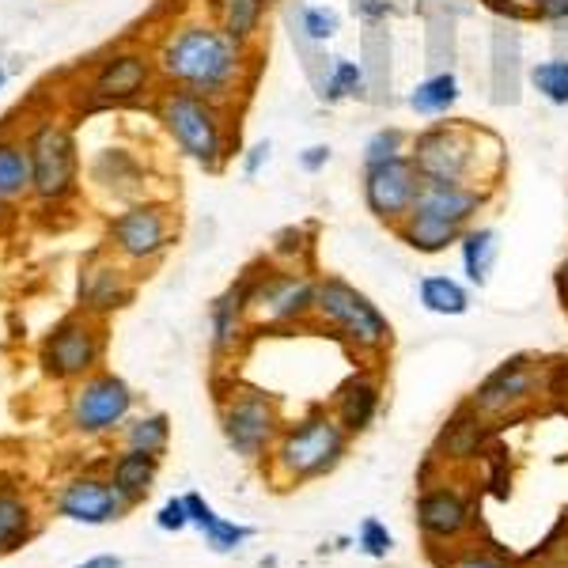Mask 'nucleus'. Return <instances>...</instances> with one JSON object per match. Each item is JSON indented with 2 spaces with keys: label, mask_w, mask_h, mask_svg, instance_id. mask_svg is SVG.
Instances as JSON below:
<instances>
[{
  "label": "nucleus",
  "mask_w": 568,
  "mask_h": 568,
  "mask_svg": "<svg viewBox=\"0 0 568 568\" xmlns=\"http://www.w3.org/2000/svg\"><path fill=\"white\" fill-rule=\"evenodd\" d=\"M246 69H251V50L216 23L179 27L155 53V72L168 80V88L194 91L213 103H227L232 95H240Z\"/></svg>",
  "instance_id": "1"
},
{
  "label": "nucleus",
  "mask_w": 568,
  "mask_h": 568,
  "mask_svg": "<svg viewBox=\"0 0 568 568\" xmlns=\"http://www.w3.org/2000/svg\"><path fill=\"white\" fill-rule=\"evenodd\" d=\"M493 133L470 122H433L409 141V160L425 182H470V186H497V171L485 160L504 163L500 144L485 152L481 144Z\"/></svg>",
  "instance_id": "2"
},
{
  "label": "nucleus",
  "mask_w": 568,
  "mask_h": 568,
  "mask_svg": "<svg viewBox=\"0 0 568 568\" xmlns=\"http://www.w3.org/2000/svg\"><path fill=\"white\" fill-rule=\"evenodd\" d=\"M349 452V433L334 414L311 409L304 420L284 428L270 452V478L281 485H304L334 470Z\"/></svg>",
  "instance_id": "3"
},
{
  "label": "nucleus",
  "mask_w": 568,
  "mask_h": 568,
  "mask_svg": "<svg viewBox=\"0 0 568 568\" xmlns=\"http://www.w3.org/2000/svg\"><path fill=\"white\" fill-rule=\"evenodd\" d=\"M160 122L171 133V141L179 144L182 155L197 163L205 171H220L227 160V114L224 103H213L194 91L168 88L160 95Z\"/></svg>",
  "instance_id": "4"
},
{
  "label": "nucleus",
  "mask_w": 568,
  "mask_h": 568,
  "mask_svg": "<svg viewBox=\"0 0 568 568\" xmlns=\"http://www.w3.org/2000/svg\"><path fill=\"white\" fill-rule=\"evenodd\" d=\"M315 318L353 345L356 353L379 356L390 349L394 329L379 307L356 284L342 277H315Z\"/></svg>",
  "instance_id": "5"
},
{
  "label": "nucleus",
  "mask_w": 568,
  "mask_h": 568,
  "mask_svg": "<svg viewBox=\"0 0 568 568\" xmlns=\"http://www.w3.org/2000/svg\"><path fill=\"white\" fill-rule=\"evenodd\" d=\"M220 425H224V439L235 455L243 459H262L273 452L281 428V414L265 390L240 387L235 383L232 394H220Z\"/></svg>",
  "instance_id": "6"
},
{
  "label": "nucleus",
  "mask_w": 568,
  "mask_h": 568,
  "mask_svg": "<svg viewBox=\"0 0 568 568\" xmlns=\"http://www.w3.org/2000/svg\"><path fill=\"white\" fill-rule=\"evenodd\" d=\"M251 311L270 326H296L315 315V277L288 265H265L262 273H246Z\"/></svg>",
  "instance_id": "7"
},
{
  "label": "nucleus",
  "mask_w": 568,
  "mask_h": 568,
  "mask_svg": "<svg viewBox=\"0 0 568 568\" xmlns=\"http://www.w3.org/2000/svg\"><path fill=\"white\" fill-rule=\"evenodd\" d=\"M39 361L50 379L80 383L103 361V329H99L95 315H69L45 334Z\"/></svg>",
  "instance_id": "8"
},
{
  "label": "nucleus",
  "mask_w": 568,
  "mask_h": 568,
  "mask_svg": "<svg viewBox=\"0 0 568 568\" xmlns=\"http://www.w3.org/2000/svg\"><path fill=\"white\" fill-rule=\"evenodd\" d=\"M133 390L114 372H91L77 383L69 402V425L84 436H106L130 420Z\"/></svg>",
  "instance_id": "9"
},
{
  "label": "nucleus",
  "mask_w": 568,
  "mask_h": 568,
  "mask_svg": "<svg viewBox=\"0 0 568 568\" xmlns=\"http://www.w3.org/2000/svg\"><path fill=\"white\" fill-rule=\"evenodd\" d=\"M542 387H546L542 361L535 364L530 356H511V361H504L500 368L474 390V398L466 402V406L481 420H504V417H516L519 409H527Z\"/></svg>",
  "instance_id": "10"
},
{
  "label": "nucleus",
  "mask_w": 568,
  "mask_h": 568,
  "mask_svg": "<svg viewBox=\"0 0 568 568\" xmlns=\"http://www.w3.org/2000/svg\"><path fill=\"white\" fill-rule=\"evenodd\" d=\"M27 152H31L34 171V197L45 201V205H58L77 190V144H72L65 125L42 122L27 141Z\"/></svg>",
  "instance_id": "11"
},
{
  "label": "nucleus",
  "mask_w": 568,
  "mask_h": 568,
  "mask_svg": "<svg viewBox=\"0 0 568 568\" xmlns=\"http://www.w3.org/2000/svg\"><path fill=\"white\" fill-rule=\"evenodd\" d=\"M420 190V175L409 155H398V160H383V163H364L361 171V197L364 209L387 224L390 232L409 216Z\"/></svg>",
  "instance_id": "12"
},
{
  "label": "nucleus",
  "mask_w": 568,
  "mask_h": 568,
  "mask_svg": "<svg viewBox=\"0 0 568 568\" xmlns=\"http://www.w3.org/2000/svg\"><path fill=\"white\" fill-rule=\"evenodd\" d=\"M171 235H175V216L160 201H133L110 220V246L136 265L160 258L171 246Z\"/></svg>",
  "instance_id": "13"
},
{
  "label": "nucleus",
  "mask_w": 568,
  "mask_h": 568,
  "mask_svg": "<svg viewBox=\"0 0 568 568\" xmlns=\"http://www.w3.org/2000/svg\"><path fill=\"white\" fill-rule=\"evenodd\" d=\"M155 77V61L144 58V53L136 50H122L114 53V58H106L103 65H99L95 80H91L88 95L95 106H118V103H133V99H141L144 91H149Z\"/></svg>",
  "instance_id": "14"
},
{
  "label": "nucleus",
  "mask_w": 568,
  "mask_h": 568,
  "mask_svg": "<svg viewBox=\"0 0 568 568\" xmlns=\"http://www.w3.org/2000/svg\"><path fill=\"white\" fill-rule=\"evenodd\" d=\"M58 516L72 519V524L84 527H106L114 519H122L125 500L114 493L110 478H95V474H84V478H72L65 489L58 493Z\"/></svg>",
  "instance_id": "15"
},
{
  "label": "nucleus",
  "mask_w": 568,
  "mask_h": 568,
  "mask_svg": "<svg viewBox=\"0 0 568 568\" xmlns=\"http://www.w3.org/2000/svg\"><path fill=\"white\" fill-rule=\"evenodd\" d=\"M485 186H470V182H425L420 179V190H417V201L414 209H425L439 220L455 227H470L478 213L485 209Z\"/></svg>",
  "instance_id": "16"
},
{
  "label": "nucleus",
  "mask_w": 568,
  "mask_h": 568,
  "mask_svg": "<svg viewBox=\"0 0 568 568\" xmlns=\"http://www.w3.org/2000/svg\"><path fill=\"white\" fill-rule=\"evenodd\" d=\"M379 402H383V383L375 372H356L349 379L337 387L334 394V409L329 414L337 417V425L345 428L349 436H361L372 428L375 414H379Z\"/></svg>",
  "instance_id": "17"
},
{
  "label": "nucleus",
  "mask_w": 568,
  "mask_h": 568,
  "mask_svg": "<svg viewBox=\"0 0 568 568\" xmlns=\"http://www.w3.org/2000/svg\"><path fill=\"white\" fill-rule=\"evenodd\" d=\"M133 300V284L125 281V270L114 262L91 258L80 270V307L84 315H110V311L125 307Z\"/></svg>",
  "instance_id": "18"
},
{
  "label": "nucleus",
  "mask_w": 568,
  "mask_h": 568,
  "mask_svg": "<svg viewBox=\"0 0 568 568\" xmlns=\"http://www.w3.org/2000/svg\"><path fill=\"white\" fill-rule=\"evenodd\" d=\"M470 519L474 516L466 508V500L452 489H428L417 500V524L433 542H455V538H463Z\"/></svg>",
  "instance_id": "19"
},
{
  "label": "nucleus",
  "mask_w": 568,
  "mask_h": 568,
  "mask_svg": "<svg viewBox=\"0 0 568 568\" xmlns=\"http://www.w3.org/2000/svg\"><path fill=\"white\" fill-rule=\"evenodd\" d=\"M246 315H251V296H246V277H240L224 296L213 300L209 307V323H213V356L224 361L240 349L243 342V326H246Z\"/></svg>",
  "instance_id": "20"
},
{
  "label": "nucleus",
  "mask_w": 568,
  "mask_h": 568,
  "mask_svg": "<svg viewBox=\"0 0 568 568\" xmlns=\"http://www.w3.org/2000/svg\"><path fill=\"white\" fill-rule=\"evenodd\" d=\"M91 182H95L99 190H106V194L133 201V197H141V190H144V168L133 160V152L103 149L91 160Z\"/></svg>",
  "instance_id": "21"
},
{
  "label": "nucleus",
  "mask_w": 568,
  "mask_h": 568,
  "mask_svg": "<svg viewBox=\"0 0 568 568\" xmlns=\"http://www.w3.org/2000/svg\"><path fill=\"white\" fill-rule=\"evenodd\" d=\"M155 470H160V455L133 452V447H125V452L110 463V485H114V493L125 500V508H133V504H141L149 497L155 485Z\"/></svg>",
  "instance_id": "22"
},
{
  "label": "nucleus",
  "mask_w": 568,
  "mask_h": 568,
  "mask_svg": "<svg viewBox=\"0 0 568 568\" xmlns=\"http://www.w3.org/2000/svg\"><path fill=\"white\" fill-rule=\"evenodd\" d=\"M394 232H398V240L406 243L409 251H417V254H444L447 246H455V243L463 240L466 227L447 224V220L425 213V209H409V216L402 220Z\"/></svg>",
  "instance_id": "23"
},
{
  "label": "nucleus",
  "mask_w": 568,
  "mask_h": 568,
  "mask_svg": "<svg viewBox=\"0 0 568 568\" xmlns=\"http://www.w3.org/2000/svg\"><path fill=\"white\" fill-rule=\"evenodd\" d=\"M361 69L368 80V103L390 99V34L379 23L364 27L361 39Z\"/></svg>",
  "instance_id": "24"
},
{
  "label": "nucleus",
  "mask_w": 568,
  "mask_h": 568,
  "mask_svg": "<svg viewBox=\"0 0 568 568\" xmlns=\"http://www.w3.org/2000/svg\"><path fill=\"white\" fill-rule=\"evenodd\" d=\"M459 95H463L459 77H455L452 69H436L433 77H425L414 91H409L406 103L420 118H447L455 106H459Z\"/></svg>",
  "instance_id": "25"
},
{
  "label": "nucleus",
  "mask_w": 568,
  "mask_h": 568,
  "mask_svg": "<svg viewBox=\"0 0 568 568\" xmlns=\"http://www.w3.org/2000/svg\"><path fill=\"white\" fill-rule=\"evenodd\" d=\"M493 103H519V34L504 27L493 34Z\"/></svg>",
  "instance_id": "26"
},
{
  "label": "nucleus",
  "mask_w": 568,
  "mask_h": 568,
  "mask_svg": "<svg viewBox=\"0 0 568 568\" xmlns=\"http://www.w3.org/2000/svg\"><path fill=\"white\" fill-rule=\"evenodd\" d=\"M459 254H463V270H466V277H470L474 284H489V273H493V265H497V254H500V235H497V227H489V224H470L463 232V240H459Z\"/></svg>",
  "instance_id": "27"
},
{
  "label": "nucleus",
  "mask_w": 568,
  "mask_h": 568,
  "mask_svg": "<svg viewBox=\"0 0 568 568\" xmlns=\"http://www.w3.org/2000/svg\"><path fill=\"white\" fill-rule=\"evenodd\" d=\"M417 300L425 311L444 315V318H459L470 311V292H466L455 277H447V273H428V277H420Z\"/></svg>",
  "instance_id": "28"
},
{
  "label": "nucleus",
  "mask_w": 568,
  "mask_h": 568,
  "mask_svg": "<svg viewBox=\"0 0 568 568\" xmlns=\"http://www.w3.org/2000/svg\"><path fill=\"white\" fill-rule=\"evenodd\" d=\"M315 91L323 103H345V99L368 103V80H364V69H361V61H349V58H329L326 77L318 80Z\"/></svg>",
  "instance_id": "29"
},
{
  "label": "nucleus",
  "mask_w": 568,
  "mask_h": 568,
  "mask_svg": "<svg viewBox=\"0 0 568 568\" xmlns=\"http://www.w3.org/2000/svg\"><path fill=\"white\" fill-rule=\"evenodd\" d=\"M34 171H31V152L23 141H0V201H20L31 194Z\"/></svg>",
  "instance_id": "30"
},
{
  "label": "nucleus",
  "mask_w": 568,
  "mask_h": 568,
  "mask_svg": "<svg viewBox=\"0 0 568 568\" xmlns=\"http://www.w3.org/2000/svg\"><path fill=\"white\" fill-rule=\"evenodd\" d=\"M34 530V516L31 504H27L20 493L0 489V554H12L20 549Z\"/></svg>",
  "instance_id": "31"
},
{
  "label": "nucleus",
  "mask_w": 568,
  "mask_h": 568,
  "mask_svg": "<svg viewBox=\"0 0 568 568\" xmlns=\"http://www.w3.org/2000/svg\"><path fill=\"white\" fill-rule=\"evenodd\" d=\"M216 8H220V27H224L235 42L251 45L262 31L270 0H216Z\"/></svg>",
  "instance_id": "32"
},
{
  "label": "nucleus",
  "mask_w": 568,
  "mask_h": 568,
  "mask_svg": "<svg viewBox=\"0 0 568 568\" xmlns=\"http://www.w3.org/2000/svg\"><path fill=\"white\" fill-rule=\"evenodd\" d=\"M527 80L549 106H568V58H546L527 69Z\"/></svg>",
  "instance_id": "33"
},
{
  "label": "nucleus",
  "mask_w": 568,
  "mask_h": 568,
  "mask_svg": "<svg viewBox=\"0 0 568 568\" xmlns=\"http://www.w3.org/2000/svg\"><path fill=\"white\" fill-rule=\"evenodd\" d=\"M168 439H171L168 414H149V417H136L125 425V447H133V452L163 455L168 452Z\"/></svg>",
  "instance_id": "34"
},
{
  "label": "nucleus",
  "mask_w": 568,
  "mask_h": 568,
  "mask_svg": "<svg viewBox=\"0 0 568 568\" xmlns=\"http://www.w3.org/2000/svg\"><path fill=\"white\" fill-rule=\"evenodd\" d=\"M337 31H342V16H337L334 8H318V4H300L296 8V23H292V34H300V39L323 45V42L334 39Z\"/></svg>",
  "instance_id": "35"
},
{
  "label": "nucleus",
  "mask_w": 568,
  "mask_h": 568,
  "mask_svg": "<svg viewBox=\"0 0 568 568\" xmlns=\"http://www.w3.org/2000/svg\"><path fill=\"white\" fill-rule=\"evenodd\" d=\"M409 136L406 130H398V125H383V130H375L368 141H364V155L361 163H383V160H398V155H409Z\"/></svg>",
  "instance_id": "36"
},
{
  "label": "nucleus",
  "mask_w": 568,
  "mask_h": 568,
  "mask_svg": "<svg viewBox=\"0 0 568 568\" xmlns=\"http://www.w3.org/2000/svg\"><path fill=\"white\" fill-rule=\"evenodd\" d=\"M307 254H311V235L304 227H284V232H277V240H273V258H277V265L300 270V262Z\"/></svg>",
  "instance_id": "37"
},
{
  "label": "nucleus",
  "mask_w": 568,
  "mask_h": 568,
  "mask_svg": "<svg viewBox=\"0 0 568 568\" xmlns=\"http://www.w3.org/2000/svg\"><path fill=\"white\" fill-rule=\"evenodd\" d=\"M201 535H205V542L216 549V554H227V549L243 546L246 538L254 535L251 527H240V524H227V519H220L213 511V519H209L205 527H201Z\"/></svg>",
  "instance_id": "38"
},
{
  "label": "nucleus",
  "mask_w": 568,
  "mask_h": 568,
  "mask_svg": "<svg viewBox=\"0 0 568 568\" xmlns=\"http://www.w3.org/2000/svg\"><path fill=\"white\" fill-rule=\"evenodd\" d=\"M481 4L489 8L493 16L508 20V23H527V20H535V16H530V4H527V0H481Z\"/></svg>",
  "instance_id": "39"
},
{
  "label": "nucleus",
  "mask_w": 568,
  "mask_h": 568,
  "mask_svg": "<svg viewBox=\"0 0 568 568\" xmlns=\"http://www.w3.org/2000/svg\"><path fill=\"white\" fill-rule=\"evenodd\" d=\"M155 524H160V530H186V527H190L186 500H182V497L168 500V504L160 508V516H155Z\"/></svg>",
  "instance_id": "40"
},
{
  "label": "nucleus",
  "mask_w": 568,
  "mask_h": 568,
  "mask_svg": "<svg viewBox=\"0 0 568 568\" xmlns=\"http://www.w3.org/2000/svg\"><path fill=\"white\" fill-rule=\"evenodd\" d=\"M394 12V0H353V16L364 20V27L383 23Z\"/></svg>",
  "instance_id": "41"
},
{
  "label": "nucleus",
  "mask_w": 568,
  "mask_h": 568,
  "mask_svg": "<svg viewBox=\"0 0 568 568\" xmlns=\"http://www.w3.org/2000/svg\"><path fill=\"white\" fill-rule=\"evenodd\" d=\"M530 16L538 23H568V0H530Z\"/></svg>",
  "instance_id": "42"
},
{
  "label": "nucleus",
  "mask_w": 568,
  "mask_h": 568,
  "mask_svg": "<svg viewBox=\"0 0 568 568\" xmlns=\"http://www.w3.org/2000/svg\"><path fill=\"white\" fill-rule=\"evenodd\" d=\"M361 542L364 549H368L372 557H383L390 549V535L383 530V524H375V519H368V524L361 527Z\"/></svg>",
  "instance_id": "43"
},
{
  "label": "nucleus",
  "mask_w": 568,
  "mask_h": 568,
  "mask_svg": "<svg viewBox=\"0 0 568 568\" xmlns=\"http://www.w3.org/2000/svg\"><path fill=\"white\" fill-rule=\"evenodd\" d=\"M329 144H311V149L300 152V168L307 171V175H318V171H326V163H329Z\"/></svg>",
  "instance_id": "44"
},
{
  "label": "nucleus",
  "mask_w": 568,
  "mask_h": 568,
  "mask_svg": "<svg viewBox=\"0 0 568 568\" xmlns=\"http://www.w3.org/2000/svg\"><path fill=\"white\" fill-rule=\"evenodd\" d=\"M265 163H270V141L251 144V149H246V155H243V175L254 179L265 168Z\"/></svg>",
  "instance_id": "45"
},
{
  "label": "nucleus",
  "mask_w": 568,
  "mask_h": 568,
  "mask_svg": "<svg viewBox=\"0 0 568 568\" xmlns=\"http://www.w3.org/2000/svg\"><path fill=\"white\" fill-rule=\"evenodd\" d=\"M182 500H186V511H190V524H194V527H205V524H209V519H213V508H209V504H205V500H201V497H197V493H186V497H182Z\"/></svg>",
  "instance_id": "46"
},
{
  "label": "nucleus",
  "mask_w": 568,
  "mask_h": 568,
  "mask_svg": "<svg viewBox=\"0 0 568 568\" xmlns=\"http://www.w3.org/2000/svg\"><path fill=\"white\" fill-rule=\"evenodd\" d=\"M452 568H511V565H504L500 557H489V554H466L463 561H455Z\"/></svg>",
  "instance_id": "47"
},
{
  "label": "nucleus",
  "mask_w": 568,
  "mask_h": 568,
  "mask_svg": "<svg viewBox=\"0 0 568 568\" xmlns=\"http://www.w3.org/2000/svg\"><path fill=\"white\" fill-rule=\"evenodd\" d=\"M557 296H561V307L568 311V258L561 262V270H557Z\"/></svg>",
  "instance_id": "48"
},
{
  "label": "nucleus",
  "mask_w": 568,
  "mask_h": 568,
  "mask_svg": "<svg viewBox=\"0 0 568 568\" xmlns=\"http://www.w3.org/2000/svg\"><path fill=\"white\" fill-rule=\"evenodd\" d=\"M77 568H122V561H118V557H110V554H99V557H91V561L77 565Z\"/></svg>",
  "instance_id": "49"
},
{
  "label": "nucleus",
  "mask_w": 568,
  "mask_h": 568,
  "mask_svg": "<svg viewBox=\"0 0 568 568\" xmlns=\"http://www.w3.org/2000/svg\"><path fill=\"white\" fill-rule=\"evenodd\" d=\"M8 220H12V213H8V201H0V232H4Z\"/></svg>",
  "instance_id": "50"
},
{
  "label": "nucleus",
  "mask_w": 568,
  "mask_h": 568,
  "mask_svg": "<svg viewBox=\"0 0 568 568\" xmlns=\"http://www.w3.org/2000/svg\"><path fill=\"white\" fill-rule=\"evenodd\" d=\"M4 80H8V72H4V69H0V88H4Z\"/></svg>",
  "instance_id": "51"
},
{
  "label": "nucleus",
  "mask_w": 568,
  "mask_h": 568,
  "mask_svg": "<svg viewBox=\"0 0 568 568\" xmlns=\"http://www.w3.org/2000/svg\"><path fill=\"white\" fill-rule=\"evenodd\" d=\"M270 4H273V0H270Z\"/></svg>",
  "instance_id": "52"
},
{
  "label": "nucleus",
  "mask_w": 568,
  "mask_h": 568,
  "mask_svg": "<svg viewBox=\"0 0 568 568\" xmlns=\"http://www.w3.org/2000/svg\"><path fill=\"white\" fill-rule=\"evenodd\" d=\"M527 4H530V0H527Z\"/></svg>",
  "instance_id": "53"
}]
</instances>
